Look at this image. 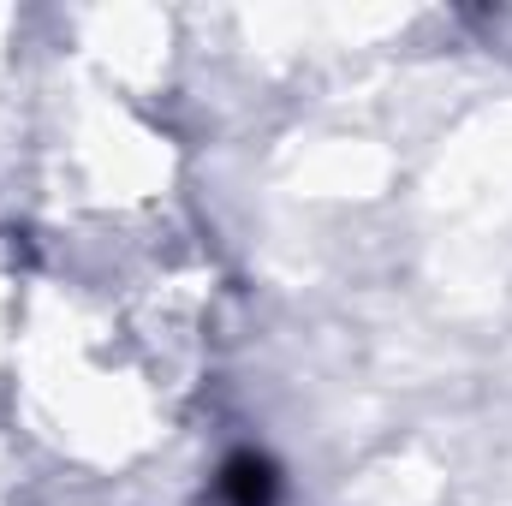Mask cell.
Masks as SVG:
<instances>
[{
	"label": "cell",
	"instance_id": "6da1fadb",
	"mask_svg": "<svg viewBox=\"0 0 512 506\" xmlns=\"http://www.w3.org/2000/svg\"><path fill=\"white\" fill-rule=\"evenodd\" d=\"M221 501L227 506H274L280 501V471H274V459L268 453H233L227 465H221Z\"/></svg>",
	"mask_w": 512,
	"mask_h": 506
}]
</instances>
